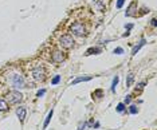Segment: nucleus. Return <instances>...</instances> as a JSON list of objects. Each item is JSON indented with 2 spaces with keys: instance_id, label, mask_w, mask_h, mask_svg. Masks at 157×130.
I'll return each instance as SVG.
<instances>
[{
  "instance_id": "ddd939ff",
  "label": "nucleus",
  "mask_w": 157,
  "mask_h": 130,
  "mask_svg": "<svg viewBox=\"0 0 157 130\" xmlns=\"http://www.w3.org/2000/svg\"><path fill=\"white\" fill-rule=\"evenodd\" d=\"M101 52V48H89L87 51H86V55H94V54H99Z\"/></svg>"
},
{
  "instance_id": "4be33fe9",
  "label": "nucleus",
  "mask_w": 157,
  "mask_h": 130,
  "mask_svg": "<svg viewBox=\"0 0 157 130\" xmlns=\"http://www.w3.org/2000/svg\"><path fill=\"white\" fill-rule=\"evenodd\" d=\"M132 27H133V24H125V28H126V30H130Z\"/></svg>"
},
{
  "instance_id": "9b49d317",
  "label": "nucleus",
  "mask_w": 157,
  "mask_h": 130,
  "mask_svg": "<svg viewBox=\"0 0 157 130\" xmlns=\"http://www.w3.org/2000/svg\"><path fill=\"white\" fill-rule=\"evenodd\" d=\"M8 110V102L0 98V111H7Z\"/></svg>"
},
{
  "instance_id": "5701e85b",
  "label": "nucleus",
  "mask_w": 157,
  "mask_h": 130,
  "mask_svg": "<svg viewBox=\"0 0 157 130\" xmlns=\"http://www.w3.org/2000/svg\"><path fill=\"white\" fill-rule=\"evenodd\" d=\"M152 26H153V27L157 26V20H156V19H152Z\"/></svg>"
},
{
  "instance_id": "a211bd4d",
  "label": "nucleus",
  "mask_w": 157,
  "mask_h": 130,
  "mask_svg": "<svg viewBox=\"0 0 157 130\" xmlns=\"http://www.w3.org/2000/svg\"><path fill=\"white\" fill-rule=\"evenodd\" d=\"M113 52L116 54V55H122V54H124V48H121V47H117V48L114 50Z\"/></svg>"
},
{
  "instance_id": "2eb2a0df",
  "label": "nucleus",
  "mask_w": 157,
  "mask_h": 130,
  "mask_svg": "<svg viewBox=\"0 0 157 130\" xmlns=\"http://www.w3.org/2000/svg\"><path fill=\"white\" fill-rule=\"evenodd\" d=\"M118 81H120L118 77H114L113 78V82H112V91L113 93H116V87H117V85H118Z\"/></svg>"
},
{
  "instance_id": "6e6552de",
  "label": "nucleus",
  "mask_w": 157,
  "mask_h": 130,
  "mask_svg": "<svg viewBox=\"0 0 157 130\" xmlns=\"http://www.w3.org/2000/svg\"><path fill=\"white\" fill-rule=\"evenodd\" d=\"M93 77H90V75H83V77H78L75 78L74 81H71V83L70 86H75L78 83H82V82H89V81H91Z\"/></svg>"
},
{
  "instance_id": "0eeeda50",
  "label": "nucleus",
  "mask_w": 157,
  "mask_h": 130,
  "mask_svg": "<svg viewBox=\"0 0 157 130\" xmlns=\"http://www.w3.org/2000/svg\"><path fill=\"white\" fill-rule=\"evenodd\" d=\"M16 115L17 118H19L20 122H24V120H26V115H27V109L24 106H20L16 109Z\"/></svg>"
},
{
  "instance_id": "aec40b11",
  "label": "nucleus",
  "mask_w": 157,
  "mask_h": 130,
  "mask_svg": "<svg viewBox=\"0 0 157 130\" xmlns=\"http://www.w3.org/2000/svg\"><path fill=\"white\" fill-rule=\"evenodd\" d=\"M124 4H125V0H117V4L116 6H117V8L120 10V8H122Z\"/></svg>"
},
{
  "instance_id": "b1692460",
  "label": "nucleus",
  "mask_w": 157,
  "mask_h": 130,
  "mask_svg": "<svg viewBox=\"0 0 157 130\" xmlns=\"http://www.w3.org/2000/svg\"><path fill=\"white\" fill-rule=\"evenodd\" d=\"M85 126H86V124L81 125V126H79V128H78V130H85Z\"/></svg>"
},
{
  "instance_id": "f03ea898",
  "label": "nucleus",
  "mask_w": 157,
  "mask_h": 130,
  "mask_svg": "<svg viewBox=\"0 0 157 130\" xmlns=\"http://www.w3.org/2000/svg\"><path fill=\"white\" fill-rule=\"evenodd\" d=\"M85 31H86V28H85V26L82 23H79V21L71 24V27H70V32L73 35H75V36H83Z\"/></svg>"
},
{
  "instance_id": "4468645a",
  "label": "nucleus",
  "mask_w": 157,
  "mask_h": 130,
  "mask_svg": "<svg viewBox=\"0 0 157 130\" xmlns=\"http://www.w3.org/2000/svg\"><path fill=\"white\" fill-rule=\"evenodd\" d=\"M116 110H117V113H124L125 110H126V107H125V103L124 102H121L117 105V107H116Z\"/></svg>"
},
{
  "instance_id": "20e7f679",
  "label": "nucleus",
  "mask_w": 157,
  "mask_h": 130,
  "mask_svg": "<svg viewBox=\"0 0 157 130\" xmlns=\"http://www.w3.org/2000/svg\"><path fill=\"white\" fill-rule=\"evenodd\" d=\"M74 43H75V42H74V38L71 36V35H69V34L63 35V36L59 39V44L62 46L63 48H66V50L71 48V47L74 46Z\"/></svg>"
},
{
  "instance_id": "9d476101",
  "label": "nucleus",
  "mask_w": 157,
  "mask_h": 130,
  "mask_svg": "<svg viewBox=\"0 0 157 130\" xmlns=\"http://www.w3.org/2000/svg\"><path fill=\"white\" fill-rule=\"evenodd\" d=\"M52 115H54V110L51 109V110L48 111V114H47V117H46V120H44V124H43V130H44V129H47V126L50 125V122H51Z\"/></svg>"
},
{
  "instance_id": "6ab92c4d",
  "label": "nucleus",
  "mask_w": 157,
  "mask_h": 130,
  "mask_svg": "<svg viewBox=\"0 0 157 130\" xmlns=\"http://www.w3.org/2000/svg\"><path fill=\"white\" fill-rule=\"evenodd\" d=\"M44 94H46V89H42V90H39V91L36 93V97L38 98H40V97H43Z\"/></svg>"
},
{
  "instance_id": "423d86ee",
  "label": "nucleus",
  "mask_w": 157,
  "mask_h": 130,
  "mask_svg": "<svg viewBox=\"0 0 157 130\" xmlns=\"http://www.w3.org/2000/svg\"><path fill=\"white\" fill-rule=\"evenodd\" d=\"M51 59L54 63H62L65 60V54L60 51V50H55L51 55Z\"/></svg>"
},
{
  "instance_id": "412c9836",
  "label": "nucleus",
  "mask_w": 157,
  "mask_h": 130,
  "mask_svg": "<svg viewBox=\"0 0 157 130\" xmlns=\"http://www.w3.org/2000/svg\"><path fill=\"white\" fill-rule=\"evenodd\" d=\"M130 101H132L130 95H126V97H125V101H124V103H125V105H128V103H130Z\"/></svg>"
},
{
  "instance_id": "1a4fd4ad",
  "label": "nucleus",
  "mask_w": 157,
  "mask_h": 130,
  "mask_svg": "<svg viewBox=\"0 0 157 130\" xmlns=\"http://www.w3.org/2000/svg\"><path fill=\"white\" fill-rule=\"evenodd\" d=\"M145 44H146V39L142 38L141 40L138 42L137 44H136V46L133 47V48H132V55H136V54H137L138 51H140V50H141V48H142V47H144Z\"/></svg>"
},
{
  "instance_id": "f257e3e1",
  "label": "nucleus",
  "mask_w": 157,
  "mask_h": 130,
  "mask_svg": "<svg viewBox=\"0 0 157 130\" xmlns=\"http://www.w3.org/2000/svg\"><path fill=\"white\" fill-rule=\"evenodd\" d=\"M11 85L13 89H23L26 87V82H24V78L19 74H13L11 77Z\"/></svg>"
},
{
  "instance_id": "39448f33",
  "label": "nucleus",
  "mask_w": 157,
  "mask_h": 130,
  "mask_svg": "<svg viewBox=\"0 0 157 130\" xmlns=\"http://www.w3.org/2000/svg\"><path fill=\"white\" fill-rule=\"evenodd\" d=\"M31 75H33V78L35 79V81H38V82H42V81H44L46 79V71H44V68H42V67L33 68Z\"/></svg>"
},
{
  "instance_id": "7ed1b4c3",
  "label": "nucleus",
  "mask_w": 157,
  "mask_h": 130,
  "mask_svg": "<svg viewBox=\"0 0 157 130\" xmlns=\"http://www.w3.org/2000/svg\"><path fill=\"white\" fill-rule=\"evenodd\" d=\"M22 99H23V94L19 93L17 90H13V91H10L7 94V101L10 103H19L22 102Z\"/></svg>"
},
{
  "instance_id": "f8f14e48",
  "label": "nucleus",
  "mask_w": 157,
  "mask_h": 130,
  "mask_svg": "<svg viewBox=\"0 0 157 130\" xmlns=\"http://www.w3.org/2000/svg\"><path fill=\"white\" fill-rule=\"evenodd\" d=\"M133 81H134V74H129L128 75V79H126V87H130L133 85Z\"/></svg>"
},
{
  "instance_id": "dca6fc26",
  "label": "nucleus",
  "mask_w": 157,
  "mask_h": 130,
  "mask_svg": "<svg viewBox=\"0 0 157 130\" xmlns=\"http://www.w3.org/2000/svg\"><path fill=\"white\" fill-rule=\"evenodd\" d=\"M129 113L130 114H137L138 113V107L136 105H130L129 106Z\"/></svg>"
},
{
  "instance_id": "f3484780",
  "label": "nucleus",
  "mask_w": 157,
  "mask_h": 130,
  "mask_svg": "<svg viewBox=\"0 0 157 130\" xmlns=\"http://www.w3.org/2000/svg\"><path fill=\"white\" fill-rule=\"evenodd\" d=\"M59 82H60V75H55V77H54V78H52V79H51V85H52V86L58 85V83H59Z\"/></svg>"
}]
</instances>
